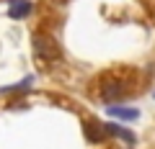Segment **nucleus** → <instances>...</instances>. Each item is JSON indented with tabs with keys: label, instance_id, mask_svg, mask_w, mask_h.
<instances>
[{
	"label": "nucleus",
	"instance_id": "1",
	"mask_svg": "<svg viewBox=\"0 0 155 149\" xmlns=\"http://www.w3.org/2000/svg\"><path fill=\"white\" fill-rule=\"evenodd\" d=\"M34 51H36L41 59H60V54H62L60 44H57L52 36H47V33H36V36H34Z\"/></svg>",
	"mask_w": 155,
	"mask_h": 149
},
{
	"label": "nucleus",
	"instance_id": "2",
	"mask_svg": "<svg viewBox=\"0 0 155 149\" xmlns=\"http://www.w3.org/2000/svg\"><path fill=\"white\" fill-rule=\"evenodd\" d=\"M124 93H127V88H124L122 80H116V77H104L101 80V98L104 100H119L124 98Z\"/></svg>",
	"mask_w": 155,
	"mask_h": 149
},
{
	"label": "nucleus",
	"instance_id": "3",
	"mask_svg": "<svg viewBox=\"0 0 155 149\" xmlns=\"http://www.w3.org/2000/svg\"><path fill=\"white\" fill-rule=\"evenodd\" d=\"M83 131H85V136H88V141H93V144L104 141V136H106L104 126L96 123V121H85V123H83Z\"/></svg>",
	"mask_w": 155,
	"mask_h": 149
},
{
	"label": "nucleus",
	"instance_id": "4",
	"mask_svg": "<svg viewBox=\"0 0 155 149\" xmlns=\"http://www.w3.org/2000/svg\"><path fill=\"white\" fill-rule=\"evenodd\" d=\"M28 13H31L28 0H11V18H26Z\"/></svg>",
	"mask_w": 155,
	"mask_h": 149
},
{
	"label": "nucleus",
	"instance_id": "5",
	"mask_svg": "<svg viewBox=\"0 0 155 149\" xmlns=\"http://www.w3.org/2000/svg\"><path fill=\"white\" fill-rule=\"evenodd\" d=\"M109 113L111 116H116V118H122V121H137L140 118V110L137 108H109Z\"/></svg>",
	"mask_w": 155,
	"mask_h": 149
},
{
	"label": "nucleus",
	"instance_id": "6",
	"mask_svg": "<svg viewBox=\"0 0 155 149\" xmlns=\"http://www.w3.org/2000/svg\"><path fill=\"white\" fill-rule=\"evenodd\" d=\"M104 131H106V134H114V136L124 139V141H129V144L134 141V134H132V131H127V129H119V126H114V123H106Z\"/></svg>",
	"mask_w": 155,
	"mask_h": 149
}]
</instances>
